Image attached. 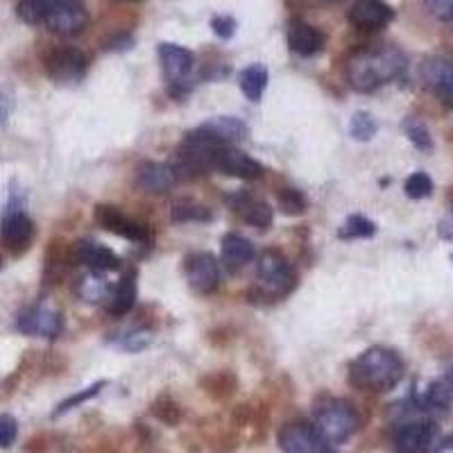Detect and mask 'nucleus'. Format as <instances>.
Returning <instances> with one entry per match:
<instances>
[{
    "mask_svg": "<svg viewBox=\"0 0 453 453\" xmlns=\"http://www.w3.org/2000/svg\"><path fill=\"white\" fill-rule=\"evenodd\" d=\"M229 204L234 206V211L242 218L245 222H250L252 226L258 229H268L273 225V209H270L265 202L257 200L252 196H234L229 200Z\"/></svg>",
    "mask_w": 453,
    "mask_h": 453,
    "instance_id": "nucleus-21",
    "label": "nucleus"
},
{
    "mask_svg": "<svg viewBox=\"0 0 453 453\" xmlns=\"http://www.w3.org/2000/svg\"><path fill=\"white\" fill-rule=\"evenodd\" d=\"M376 225L372 220L363 216H349L345 220V225L340 226L338 236L345 238V241H354V238H370L374 236Z\"/></svg>",
    "mask_w": 453,
    "mask_h": 453,
    "instance_id": "nucleus-27",
    "label": "nucleus"
},
{
    "mask_svg": "<svg viewBox=\"0 0 453 453\" xmlns=\"http://www.w3.org/2000/svg\"><path fill=\"white\" fill-rule=\"evenodd\" d=\"M19 331L26 335H36V338H57L62 334V315L57 313L52 306L39 304L26 309L19 315L16 322Z\"/></svg>",
    "mask_w": 453,
    "mask_h": 453,
    "instance_id": "nucleus-9",
    "label": "nucleus"
},
{
    "mask_svg": "<svg viewBox=\"0 0 453 453\" xmlns=\"http://www.w3.org/2000/svg\"><path fill=\"white\" fill-rule=\"evenodd\" d=\"M19 435V424L12 415H0V449H10Z\"/></svg>",
    "mask_w": 453,
    "mask_h": 453,
    "instance_id": "nucleus-35",
    "label": "nucleus"
},
{
    "mask_svg": "<svg viewBox=\"0 0 453 453\" xmlns=\"http://www.w3.org/2000/svg\"><path fill=\"white\" fill-rule=\"evenodd\" d=\"M424 7L440 21H453V0H422Z\"/></svg>",
    "mask_w": 453,
    "mask_h": 453,
    "instance_id": "nucleus-37",
    "label": "nucleus"
},
{
    "mask_svg": "<svg viewBox=\"0 0 453 453\" xmlns=\"http://www.w3.org/2000/svg\"><path fill=\"white\" fill-rule=\"evenodd\" d=\"M43 23L59 36L80 35L88 23V12L80 0H50Z\"/></svg>",
    "mask_w": 453,
    "mask_h": 453,
    "instance_id": "nucleus-6",
    "label": "nucleus"
},
{
    "mask_svg": "<svg viewBox=\"0 0 453 453\" xmlns=\"http://www.w3.org/2000/svg\"><path fill=\"white\" fill-rule=\"evenodd\" d=\"M103 388H104V381H98V383H93L91 388H87V390H82V392H78V395H73V396H68V399H64V402L59 403V406H57L55 418H59V415H64V412L73 411V408L80 406V403H84V402H88V399H93V396L98 395V392L103 390Z\"/></svg>",
    "mask_w": 453,
    "mask_h": 453,
    "instance_id": "nucleus-34",
    "label": "nucleus"
},
{
    "mask_svg": "<svg viewBox=\"0 0 453 453\" xmlns=\"http://www.w3.org/2000/svg\"><path fill=\"white\" fill-rule=\"evenodd\" d=\"M265 87H268V71H265L263 64H252V66H248L241 73V91L252 103L261 100Z\"/></svg>",
    "mask_w": 453,
    "mask_h": 453,
    "instance_id": "nucleus-25",
    "label": "nucleus"
},
{
    "mask_svg": "<svg viewBox=\"0 0 453 453\" xmlns=\"http://www.w3.org/2000/svg\"><path fill=\"white\" fill-rule=\"evenodd\" d=\"M159 62L164 68V75L170 84H181L193 71V52L186 48L175 46V43H161L159 46Z\"/></svg>",
    "mask_w": 453,
    "mask_h": 453,
    "instance_id": "nucleus-15",
    "label": "nucleus"
},
{
    "mask_svg": "<svg viewBox=\"0 0 453 453\" xmlns=\"http://www.w3.org/2000/svg\"><path fill=\"white\" fill-rule=\"evenodd\" d=\"M422 80L435 96L447 104H453V59L431 57L422 64Z\"/></svg>",
    "mask_w": 453,
    "mask_h": 453,
    "instance_id": "nucleus-14",
    "label": "nucleus"
},
{
    "mask_svg": "<svg viewBox=\"0 0 453 453\" xmlns=\"http://www.w3.org/2000/svg\"><path fill=\"white\" fill-rule=\"evenodd\" d=\"M152 342V334L148 331H134V334H127L123 340H119V345L127 351H141Z\"/></svg>",
    "mask_w": 453,
    "mask_h": 453,
    "instance_id": "nucleus-36",
    "label": "nucleus"
},
{
    "mask_svg": "<svg viewBox=\"0 0 453 453\" xmlns=\"http://www.w3.org/2000/svg\"><path fill=\"white\" fill-rule=\"evenodd\" d=\"M279 204H281L283 213L299 216V213H304L306 209V197L299 191H295V188H283V191L279 193Z\"/></svg>",
    "mask_w": 453,
    "mask_h": 453,
    "instance_id": "nucleus-33",
    "label": "nucleus"
},
{
    "mask_svg": "<svg viewBox=\"0 0 453 453\" xmlns=\"http://www.w3.org/2000/svg\"><path fill=\"white\" fill-rule=\"evenodd\" d=\"M186 279L191 283V288L200 295H209L216 290L218 281H220V268L213 254L197 252L188 257L186 261Z\"/></svg>",
    "mask_w": 453,
    "mask_h": 453,
    "instance_id": "nucleus-12",
    "label": "nucleus"
},
{
    "mask_svg": "<svg viewBox=\"0 0 453 453\" xmlns=\"http://www.w3.org/2000/svg\"><path fill=\"white\" fill-rule=\"evenodd\" d=\"M211 168L220 170L222 175L238 177V180H257L263 173L258 161H254L252 157L241 152V150H236L234 145H222V148L218 150Z\"/></svg>",
    "mask_w": 453,
    "mask_h": 453,
    "instance_id": "nucleus-10",
    "label": "nucleus"
},
{
    "mask_svg": "<svg viewBox=\"0 0 453 453\" xmlns=\"http://www.w3.org/2000/svg\"><path fill=\"white\" fill-rule=\"evenodd\" d=\"M283 453H338L334 444L309 422H290L279 433Z\"/></svg>",
    "mask_w": 453,
    "mask_h": 453,
    "instance_id": "nucleus-5",
    "label": "nucleus"
},
{
    "mask_svg": "<svg viewBox=\"0 0 453 453\" xmlns=\"http://www.w3.org/2000/svg\"><path fill=\"white\" fill-rule=\"evenodd\" d=\"M254 258V245L238 234H226L222 238V263L229 273H238Z\"/></svg>",
    "mask_w": 453,
    "mask_h": 453,
    "instance_id": "nucleus-22",
    "label": "nucleus"
},
{
    "mask_svg": "<svg viewBox=\"0 0 453 453\" xmlns=\"http://www.w3.org/2000/svg\"><path fill=\"white\" fill-rule=\"evenodd\" d=\"M451 402H453V388L444 381H435L428 386L426 395H424L422 399V406L426 408V411L444 412L449 411Z\"/></svg>",
    "mask_w": 453,
    "mask_h": 453,
    "instance_id": "nucleus-26",
    "label": "nucleus"
},
{
    "mask_svg": "<svg viewBox=\"0 0 453 453\" xmlns=\"http://www.w3.org/2000/svg\"><path fill=\"white\" fill-rule=\"evenodd\" d=\"M403 129H406L408 139H411V143L415 145V148H418V150H431V145H433L431 134H428V127L422 123V120L408 119L406 123H403Z\"/></svg>",
    "mask_w": 453,
    "mask_h": 453,
    "instance_id": "nucleus-31",
    "label": "nucleus"
},
{
    "mask_svg": "<svg viewBox=\"0 0 453 453\" xmlns=\"http://www.w3.org/2000/svg\"><path fill=\"white\" fill-rule=\"evenodd\" d=\"M349 134L354 136L356 141H370L372 136L376 134V123L367 111H356L351 116L349 123Z\"/></svg>",
    "mask_w": 453,
    "mask_h": 453,
    "instance_id": "nucleus-30",
    "label": "nucleus"
},
{
    "mask_svg": "<svg viewBox=\"0 0 453 453\" xmlns=\"http://www.w3.org/2000/svg\"><path fill=\"white\" fill-rule=\"evenodd\" d=\"M257 279L268 297H286L295 288V270L286 257L274 250L263 252L257 265Z\"/></svg>",
    "mask_w": 453,
    "mask_h": 453,
    "instance_id": "nucleus-4",
    "label": "nucleus"
},
{
    "mask_svg": "<svg viewBox=\"0 0 453 453\" xmlns=\"http://www.w3.org/2000/svg\"><path fill=\"white\" fill-rule=\"evenodd\" d=\"M48 3L50 0H19V7H16L19 19L23 23H27V26H39L46 19Z\"/></svg>",
    "mask_w": 453,
    "mask_h": 453,
    "instance_id": "nucleus-29",
    "label": "nucleus"
},
{
    "mask_svg": "<svg viewBox=\"0 0 453 453\" xmlns=\"http://www.w3.org/2000/svg\"><path fill=\"white\" fill-rule=\"evenodd\" d=\"M403 363L392 349L372 347L349 367V381L365 392H388L402 381Z\"/></svg>",
    "mask_w": 453,
    "mask_h": 453,
    "instance_id": "nucleus-2",
    "label": "nucleus"
},
{
    "mask_svg": "<svg viewBox=\"0 0 453 453\" xmlns=\"http://www.w3.org/2000/svg\"><path fill=\"white\" fill-rule=\"evenodd\" d=\"M440 236L449 238V241H453V229H451V225H447V222H442V225H440Z\"/></svg>",
    "mask_w": 453,
    "mask_h": 453,
    "instance_id": "nucleus-41",
    "label": "nucleus"
},
{
    "mask_svg": "<svg viewBox=\"0 0 453 453\" xmlns=\"http://www.w3.org/2000/svg\"><path fill=\"white\" fill-rule=\"evenodd\" d=\"M197 129H202L204 134H209L213 141H218L222 145L238 143V141L248 136V125L242 123V120L234 119V116H218V119L206 120Z\"/></svg>",
    "mask_w": 453,
    "mask_h": 453,
    "instance_id": "nucleus-20",
    "label": "nucleus"
},
{
    "mask_svg": "<svg viewBox=\"0 0 453 453\" xmlns=\"http://www.w3.org/2000/svg\"><path fill=\"white\" fill-rule=\"evenodd\" d=\"M96 220L107 229V232L116 234V236H123L127 241H145L148 238V229H145L141 222L132 220L129 216H125L120 209L111 204H98L96 206Z\"/></svg>",
    "mask_w": 453,
    "mask_h": 453,
    "instance_id": "nucleus-13",
    "label": "nucleus"
},
{
    "mask_svg": "<svg viewBox=\"0 0 453 453\" xmlns=\"http://www.w3.org/2000/svg\"><path fill=\"white\" fill-rule=\"evenodd\" d=\"M408 66V59L399 48L376 46L356 52L347 64V80L351 88L361 93H370L388 82L402 78Z\"/></svg>",
    "mask_w": 453,
    "mask_h": 453,
    "instance_id": "nucleus-1",
    "label": "nucleus"
},
{
    "mask_svg": "<svg viewBox=\"0 0 453 453\" xmlns=\"http://www.w3.org/2000/svg\"><path fill=\"white\" fill-rule=\"evenodd\" d=\"M433 181L426 173H415L406 180V196L411 200H424V197L431 196Z\"/></svg>",
    "mask_w": 453,
    "mask_h": 453,
    "instance_id": "nucleus-32",
    "label": "nucleus"
},
{
    "mask_svg": "<svg viewBox=\"0 0 453 453\" xmlns=\"http://www.w3.org/2000/svg\"><path fill=\"white\" fill-rule=\"evenodd\" d=\"M449 386L453 388V365H451V370H449Z\"/></svg>",
    "mask_w": 453,
    "mask_h": 453,
    "instance_id": "nucleus-42",
    "label": "nucleus"
},
{
    "mask_svg": "<svg viewBox=\"0 0 453 453\" xmlns=\"http://www.w3.org/2000/svg\"><path fill=\"white\" fill-rule=\"evenodd\" d=\"M395 19V10L383 0H356L349 10V23L358 30H383Z\"/></svg>",
    "mask_w": 453,
    "mask_h": 453,
    "instance_id": "nucleus-11",
    "label": "nucleus"
},
{
    "mask_svg": "<svg viewBox=\"0 0 453 453\" xmlns=\"http://www.w3.org/2000/svg\"><path fill=\"white\" fill-rule=\"evenodd\" d=\"M32 234H35V225H32V220L21 209L19 211H7L3 226H0V236H3V242H5L7 248H26L27 242L32 241Z\"/></svg>",
    "mask_w": 453,
    "mask_h": 453,
    "instance_id": "nucleus-19",
    "label": "nucleus"
},
{
    "mask_svg": "<svg viewBox=\"0 0 453 453\" xmlns=\"http://www.w3.org/2000/svg\"><path fill=\"white\" fill-rule=\"evenodd\" d=\"M211 27L220 39H232L236 35V19L232 16H213L211 19Z\"/></svg>",
    "mask_w": 453,
    "mask_h": 453,
    "instance_id": "nucleus-38",
    "label": "nucleus"
},
{
    "mask_svg": "<svg viewBox=\"0 0 453 453\" xmlns=\"http://www.w3.org/2000/svg\"><path fill=\"white\" fill-rule=\"evenodd\" d=\"M315 428H318L331 444H342L358 431L361 419L349 402L326 396L315 403Z\"/></svg>",
    "mask_w": 453,
    "mask_h": 453,
    "instance_id": "nucleus-3",
    "label": "nucleus"
},
{
    "mask_svg": "<svg viewBox=\"0 0 453 453\" xmlns=\"http://www.w3.org/2000/svg\"><path fill=\"white\" fill-rule=\"evenodd\" d=\"M10 100H7V96H3V93H0V125L5 123L7 120V113H10Z\"/></svg>",
    "mask_w": 453,
    "mask_h": 453,
    "instance_id": "nucleus-40",
    "label": "nucleus"
},
{
    "mask_svg": "<svg viewBox=\"0 0 453 453\" xmlns=\"http://www.w3.org/2000/svg\"><path fill=\"white\" fill-rule=\"evenodd\" d=\"M111 288L113 286L109 283V279L104 277V273L91 270L87 277L80 279L78 295L84 302H88V304H100V302H107L109 295H111Z\"/></svg>",
    "mask_w": 453,
    "mask_h": 453,
    "instance_id": "nucleus-24",
    "label": "nucleus"
},
{
    "mask_svg": "<svg viewBox=\"0 0 453 453\" xmlns=\"http://www.w3.org/2000/svg\"><path fill=\"white\" fill-rule=\"evenodd\" d=\"M46 73L57 82H78L87 73V57L78 48H57L46 57Z\"/></svg>",
    "mask_w": 453,
    "mask_h": 453,
    "instance_id": "nucleus-8",
    "label": "nucleus"
},
{
    "mask_svg": "<svg viewBox=\"0 0 453 453\" xmlns=\"http://www.w3.org/2000/svg\"><path fill=\"white\" fill-rule=\"evenodd\" d=\"M435 433L438 428L428 419L402 424L392 433V453H426L435 442Z\"/></svg>",
    "mask_w": 453,
    "mask_h": 453,
    "instance_id": "nucleus-7",
    "label": "nucleus"
},
{
    "mask_svg": "<svg viewBox=\"0 0 453 453\" xmlns=\"http://www.w3.org/2000/svg\"><path fill=\"white\" fill-rule=\"evenodd\" d=\"M326 36L315 26L304 21H293L288 27V46L290 50L302 57H313L325 50Z\"/></svg>",
    "mask_w": 453,
    "mask_h": 453,
    "instance_id": "nucleus-16",
    "label": "nucleus"
},
{
    "mask_svg": "<svg viewBox=\"0 0 453 453\" xmlns=\"http://www.w3.org/2000/svg\"><path fill=\"white\" fill-rule=\"evenodd\" d=\"M180 175H177L175 165L168 164H143L136 170V184L148 193H165L168 188L177 184Z\"/></svg>",
    "mask_w": 453,
    "mask_h": 453,
    "instance_id": "nucleus-17",
    "label": "nucleus"
},
{
    "mask_svg": "<svg viewBox=\"0 0 453 453\" xmlns=\"http://www.w3.org/2000/svg\"><path fill=\"white\" fill-rule=\"evenodd\" d=\"M107 304V311L111 315H125L129 311L134 309L136 304V274L134 273H127L116 288H111V295L109 299L104 302Z\"/></svg>",
    "mask_w": 453,
    "mask_h": 453,
    "instance_id": "nucleus-23",
    "label": "nucleus"
},
{
    "mask_svg": "<svg viewBox=\"0 0 453 453\" xmlns=\"http://www.w3.org/2000/svg\"><path fill=\"white\" fill-rule=\"evenodd\" d=\"M426 453H453V435L442 438L440 442H433L431 447H428Z\"/></svg>",
    "mask_w": 453,
    "mask_h": 453,
    "instance_id": "nucleus-39",
    "label": "nucleus"
},
{
    "mask_svg": "<svg viewBox=\"0 0 453 453\" xmlns=\"http://www.w3.org/2000/svg\"><path fill=\"white\" fill-rule=\"evenodd\" d=\"M75 261L88 265L96 273H109V270L120 268V258L111 250L91 241H82L75 245Z\"/></svg>",
    "mask_w": 453,
    "mask_h": 453,
    "instance_id": "nucleus-18",
    "label": "nucleus"
},
{
    "mask_svg": "<svg viewBox=\"0 0 453 453\" xmlns=\"http://www.w3.org/2000/svg\"><path fill=\"white\" fill-rule=\"evenodd\" d=\"M173 220L177 222H204L211 220V211L206 206L196 204V202L181 200L173 206Z\"/></svg>",
    "mask_w": 453,
    "mask_h": 453,
    "instance_id": "nucleus-28",
    "label": "nucleus"
}]
</instances>
